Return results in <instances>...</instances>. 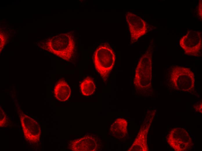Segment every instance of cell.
<instances>
[{"instance_id": "10", "label": "cell", "mask_w": 202, "mask_h": 151, "mask_svg": "<svg viewBox=\"0 0 202 151\" xmlns=\"http://www.w3.org/2000/svg\"><path fill=\"white\" fill-rule=\"evenodd\" d=\"M149 125L140 129L138 134L131 146L128 151H142L148 150L147 144V134Z\"/></svg>"}, {"instance_id": "7", "label": "cell", "mask_w": 202, "mask_h": 151, "mask_svg": "<svg viewBox=\"0 0 202 151\" xmlns=\"http://www.w3.org/2000/svg\"><path fill=\"white\" fill-rule=\"evenodd\" d=\"M180 45L185 53L189 55L198 56L202 48V33L189 30L180 39Z\"/></svg>"}, {"instance_id": "11", "label": "cell", "mask_w": 202, "mask_h": 151, "mask_svg": "<svg viewBox=\"0 0 202 151\" xmlns=\"http://www.w3.org/2000/svg\"><path fill=\"white\" fill-rule=\"evenodd\" d=\"M127 122L123 118L116 119L111 125L109 130L111 134L118 139H122L127 134Z\"/></svg>"}, {"instance_id": "12", "label": "cell", "mask_w": 202, "mask_h": 151, "mask_svg": "<svg viewBox=\"0 0 202 151\" xmlns=\"http://www.w3.org/2000/svg\"><path fill=\"white\" fill-rule=\"evenodd\" d=\"M54 92L55 97L57 100L64 101L69 98L71 90L66 82L64 79H61L55 85Z\"/></svg>"}, {"instance_id": "13", "label": "cell", "mask_w": 202, "mask_h": 151, "mask_svg": "<svg viewBox=\"0 0 202 151\" xmlns=\"http://www.w3.org/2000/svg\"><path fill=\"white\" fill-rule=\"evenodd\" d=\"M80 87L82 94L85 96L92 94L95 89L93 79L90 77H87L81 82Z\"/></svg>"}, {"instance_id": "14", "label": "cell", "mask_w": 202, "mask_h": 151, "mask_svg": "<svg viewBox=\"0 0 202 151\" xmlns=\"http://www.w3.org/2000/svg\"><path fill=\"white\" fill-rule=\"evenodd\" d=\"M8 124L6 115L0 106V127H6Z\"/></svg>"}, {"instance_id": "9", "label": "cell", "mask_w": 202, "mask_h": 151, "mask_svg": "<svg viewBox=\"0 0 202 151\" xmlns=\"http://www.w3.org/2000/svg\"><path fill=\"white\" fill-rule=\"evenodd\" d=\"M102 145V142L98 138L88 135L72 141L69 148L75 151H94L99 150Z\"/></svg>"}, {"instance_id": "6", "label": "cell", "mask_w": 202, "mask_h": 151, "mask_svg": "<svg viewBox=\"0 0 202 151\" xmlns=\"http://www.w3.org/2000/svg\"><path fill=\"white\" fill-rule=\"evenodd\" d=\"M20 122L25 139L32 144L38 142L41 134L38 123L21 110H18Z\"/></svg>"}, {"instance_id": "2", "label": "cell", "mask_w": 202, "mask_h": 151, "mask_svg": "<svg viewBox=\"0 0 202 151\" xmlns=\"http://www.w3.org/2000/svg\"><path fill=\"white\" fill-rule=\"evenodd\" d=\"M43 46L40 47L66 61H69L73 56L75 42L72 35L69 33H62L49 39Z\"/></svg>"}, {"instance_id": "8", "label": "cell", "mask_w": 202, "mask_h": 151, "mask_svg": "<svg viewBox=\"0 0 202 151\" xmlns=\"http://www.w3.org/2000/svg\"><path fill=\"white\" fill-rule=\"evenodd\" d=\"M125 17L130 33L131 43H133L145 34L146 23L140 17L130 12H127Z\"/></svg>"}, {"instance_id": "4", "label": "cell", "mask_w": 202, "mask_h": 151, "mask_svg": "<svg viewBox=\"0 0 202 151\" xmlns=\"http://www.w3.org/2000/svg\"><path fill=\"white\" fill-rule=\"evenodd\" d=\"M170 80L173 87L177 90L189 91L194 87V75L189 68L178 66L173 67Z\"/></svg>"}, {"instance_id": "15", "label": "cell", "mask_w": 202, "mask_h": 151, "mask_svg": "<svg viewBox=\"0 0 202 151\" xmlns=\"http://www.w3.org/2000/svg\"><path fill=\"white\" fill-rule=\"evenodd\" d=\"M202 0H200L199 1L198 5V12L199 16L200 18H202Z\"/></svg>"}, {"instance_id": "5", "label": "cell", "mask_w": 202, "mask_h": 151, "mask_svg": "<svg viewBox=\"0 0 202 151\" xmlns=\"http://www.w3.org/2000/svg\"><path fill=\"white\" fill-rule=\"evenodd\" d=\"M168 144L175 151L188 150L192 147V139L188 132L182 128H175L167 137Z\"/></svg>"}, {"instance_id": "3", "label": "cell", "mask_w": 202, "mask_h": 151, "mask_svg": "<svg viewBox=\"0 0 202 151\" xmlns=\"http://www.w3.org/2000/svg\"><path fill=\"white\" fill-rule=\"evenodd\" d=\"M115 60L114 52L107 43L101 44L94 52L93 60L95 67L105 82L108 80Z\"/></svg>"}, {"instance_id": "1", "label": "cell", "mask_w": 202, "mask_h": 151, "mask_svg": "<svg viewBox=\"0 0 202 151\" xmlns=\"http://www.w3.org/2000/svg\"><path fill=\"white\" fill-rule=\"evenodd\" d=\"M150 47L140 59L135 69L134 84L137 92L148 94L151 89L152 50Z\"/></svg>"}]
</instances>
